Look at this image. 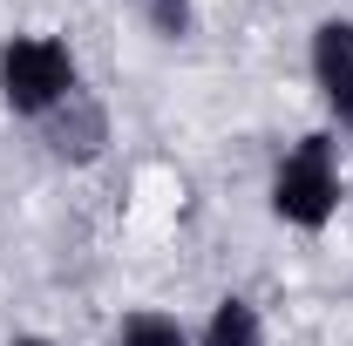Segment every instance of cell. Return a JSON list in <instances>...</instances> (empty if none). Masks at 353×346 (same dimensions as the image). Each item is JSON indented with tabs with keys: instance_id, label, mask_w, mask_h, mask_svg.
I'll return each mask as SVG.
<instances>
[{
	"instance_id": "6da1fadb",
	"label": "cell",
	"mask_w": 353,
	"mask_h": 346,
	"mask_svg": "<svg viewBox=\"0 0 353 346\" xmlns=\"http://www.w3.org/2000/svg\"><path fill=\"white\" fill-rule=\"evenodd\" d=\"M340 197H347V170H340V136L333 130L299 136L272 163V183H265V204L285 231H326L340 217Z\"/></svg>"
},
{
	"instance_id": "7a4b0ae2",
	"label": "cell",
	"mask_w": 353,
	"mask_h": 346,
	"mask_svg": "<svg viewBox=\"0 0 353 346\" xmlns=\"http://www.w3.org/2000/svg\"><path fill=\"white\" fill-rule=\"evenodd\" d=\"M75 88H82V61L61 34H7L0 41V102H7V116L41 123Z\"/></svg>"
},
{
	"instance_id": "3957f363",
	"label": "cell",
	"mask_w": 353,
	"mask_h": 346,
	"mask_svg": "<svg viewBox=\"0 0 353 346\" xmlns=\"http://www.w3.org/2000/svg\"><path fill=\"white\" fill-rule=\"evenodd\" d=\"M306 68L319 88V109L340 136H353V21L347 14H326L306 41Z\"/></svg>"
},
{
	"instance_id": "277c9868",
	"label": "cell",
	"mask_w": 353,
	"mask_h": 346,
	"mask_svg": "<svg viewBox=\"0 0 353 346\" xmlns=\"http://www.w3.org/2000/svg\"><path fill=\"white\" fill-rule=\"evenodd\" d=\"M34 130H41L54 163H75V170H82V163H95V156L109 150V109H102L88 88H75V95H68L54 116H41Z\"/></svg>"
},
{
	"instance_id": "5b68a950",
	"label": "cell",
	"mask_w": 353,
	"mask_h": 346,
	"mask_svg": "<svg viewBox=\"0 0 353 346\" xmlns=\"http://www.w3.org/2000/svg\"><path fill=\"white\" fill-rule=\"evenodd\" d=\"M197 346H265V319L245 292H224L211 305V319L197 326Z\"/></svg>"
},
{
	"instance_id": "8992f818",
	"label": "cell",
	"mask_w": 353,
	"mask_h": 346,
	"mask_svg": "<svg viewBox=\"0 0 353 346\" xmlns=\"http://www.w3.org/2000/svg\"><path fill=\"white\" fill-rule=\"evenodd\" d=\"M109 346H197V333H183V319L157 312V305H136L116 319V340Z\"/></svg>"
},
{
	"instance_id": "52a82bcc",
	"label": "cell",
	"mask_w": 353,
	"mask_h": 346,
	"mask_svg": "<svg viewBox=\"0 0 353 346\" xmlns=\"http://www.w3.org/2000/svg\"><path fill=\"white\" fill-rule=\"evenodd\" d=\"M143 21L157 41H190L197 34V0H143Z\"/></svg>"
},
{
	"instance_id": "ba28073f",
	"label": "cell",
	"mask_w": 353,
	"mask_h": 346,
	"mask_svg": "<svg viewBox=\"0 0 353 346\" xmlns=\"http://www.w3.org/2000/svg\"><path fill=\"white\" fill-rule=\"evenodd\" d=\"M7 346H54V340H41V333H21V340H7Z\"/></svg>"
},
{
	"instance_id": "9c48e42d",
	"label": "cell",
	"mask_w": 353,
	"mask_h": 346,
	"mask_svg": "<svg viewBox=\"0 0 353 346\" xmlns=\"http://www.w3.org/2000/svg\"><path fill=\"white\" fill-rule=\"evenodd\" d=\"M136 7H143V0H136Z\"/></svg>"
}]
</instances>
